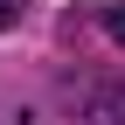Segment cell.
<instances>
[{"label":"cell","instance_id":"cell-1","mask_svg":"<svg viewBox=\"0 0 125 125\" xmlns=\"http://www.w3.org/2000/svg\"><path fill=\"white\" fill-rule=\"evenodd\" d=\"M104 35H111L118 49H125V7H104Z\"/></svg>","mask_w":125,"mask_h":125},{"label":"cell","instance_id":"cell-2","mask_svg":"<svg viewBox=\"0 0 125 125\" xmlns=\"http://www.w3.org/2000/svg\"><path fill=\"white\" fill-rule=\"evenodd\" d=\"M21 14H28V0H0V28H14Z\"/></svg>","mask_w":125,"mask_h":125}]
</instances>
